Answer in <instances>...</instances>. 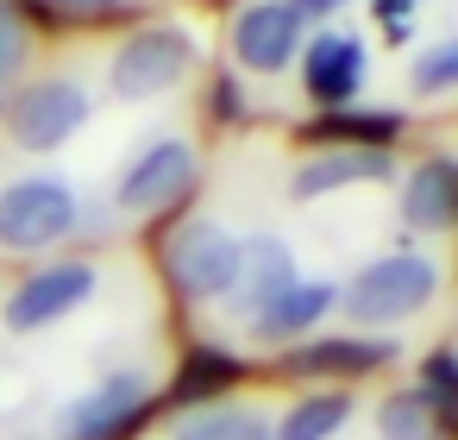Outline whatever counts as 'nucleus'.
<instances>
[{"instance_id": "1a4fd4ad", "label": "nucleus", "mask_w": 458, "mask_h": 440, "mask_svg": "<svg viewBox=\"0 0 458 440\" xmlns=\"http://www.w3.org/2000/svg\"><path fill=\"white\" fill-rule=\"evenodd\" d=\"M226 45H233V64L245 76H283L308 45V20L289 7V0H245Z\"/></svg>"}, {"instance_id": "f03ea898", "label": "nucleus", "mask_w": 458, "mask_h": 440, "mask_svg": "<svg viewBox=\"0 0 458 440\" xmlns=\"http://www.w3.org/2000/svg\"><path fill=\"white\" fill-rule=\"evenodd\" d=\"M433 296H439V258L420 252V246H402V252H383V258L358 264L352 283L339 289V308L358 327H402Z\"/></svg>"}, {"instance_id": "ddd939ff", "label": "nucleus", "mask_w": 458, "mask_h": 440, "mask_svg": "<svg viewBox=\"0 0 458 440\" xmlns=\"http://www.w3.org/2000/svg\"><path fill=\"white\" fill-rule=\"evenodd\" d=\"M402 220L427 239L458 233V158H420L402 183Z\"/></svg>"}, {"instance_id": "20e7f679", "label": "nucleus", "mask_w": 458, "mask_h": 440, "mask_svg": "<svg viewBox=\"0 0 458 440\" xmlns=\"http://www.w3.org/2000/svg\"><path fill=\"white\" fill-rule=\"evenodd\" d=\"M239 258H245V239H233L220 220L195 214L182 220L170 239H164V277L176 283L182 302H233L239 289Z\"/></svg>"}, {"instance_id": "9b49d317", "label": "nucleus", "mask_w": 458, "mask_h": 440, "mask_svg": "<svg viewBox=\"0 0 458 440\" xmlns=\"http://www.w3.org/2000/svg\"><path fill=\"white\" fill-rule=\"evenodd\" d=\"M383 177H395V151L389 145H320L314 158L295 164L289 195L295 202H320V195H339V189H358V183H383Z\"/></svg>"}, {"instance_id": "2eb2a0df", "label": "nucleus", "mask_w": 458, "mask_h": 440, "mask_svg": "<svg viewBox=\"0 0 458 440\" xmlns=\"http://www.w3.org/2000/svg\"><path fill=\"white\" fill-rule=\"evenodd\" d=\"M395 358V340H358V333H339V340H301L289 352V371H345V377H364L377 365Z\"/></svg>"}, {"instance_id": "f8f14e48", "label": "nucleus", "mask_w": 458, "mask_h": 440, "mask_svg": "<svg viewBox=\"0 0 458 440\" xmlns=\"http://www.w3.org/2000/svg\"><path fill=\"white\" fill-rule=\"evenodd\" d=\"M333 308H339V289H333V283L295 277L283 296H270L258 315H245V340H251V346H301Z\"/></svg>"}, {"instance_id": "a211bd4d", "label": "nucleus", "mask_w": 458, "mask_h": 440, "mask_svg": "<svg viewBox=\"0 0 458 440\" xmlns=\"http://www.w3.org/2000/svg\"><path fill=\"white\" fill-rule=\"evenodd\" d=\"M377 440H445V421L414 384H402L377 402Z\"/></svg>"}, {"instance_id": "9d476101", "label": "nucleus", "mask_w": 458, "mask_h": 440, "mask_svg": "<svg viewBox=\"0 0 458 440\" xmlns=\"http://www.w3.org/2000/svg\"><path fill=\"white\" fill-rule=\"evenodd\" d=\"M295 64H301V95L327 114L352 108L370 82V51H364L358 32H314Z\"/></svg>"}, {"instance_id": "aec40b11", "label": "nucleus", "mask_w": 458, "mask_h": 440, "mask_svg": "<svg viewBox=\"0 0 458 440\" xmlns=\"http://www.w3.org/2000/svg\"><path fill=\"white\" fill-rule=\"evenodd\" d=\"M408 89L414 95H458V39H439V45H427L414 64H408Z\"/></svg>"}, {"instance_id": "5701e85b", "label": "nucleus", "mask_w": 458, "mask_h": 440, "mask_svg": "<svg viewBox=\"0 0 458 440\" xmlns=\"http://www.w3.org/2000/svg\"><path fill=\"white\" fill-rule=\"evenodd\" d=\"M45 7L64 20H107V13H126L132 0H45Z\"/></svg>"}, {"instance_id": "f3484780", "label": "nucleus", "mask_w": 458, "mask_h": 440, "mask_svg": "<svg viewBox=\"0 0 458 440\" xmlns=\"http://www.w3.org/2000/svg\"><path fill=\"white\" fill-rule=\"evenodd\" d=\"M345 421H352V396H345V390H308V396H295V402L283 409V421H270V427H276V440H333Z\"/></svg>"}, {"instance_id": "6ab92c4d", "label": "nucleus", "mask_w": 458, "mask_h": 440, "mask_svg": "<svg viewBox=\"0 0 458 440\" xmlns=\"http://www.w3.org/2000/svg\"><path fill=\"white\" fill-rule=\"evenodd\" d=\"M395 133H402L395 114H352V108H339V114H327L314 126L320 145H389Z\"/></svg>"}, {"instance_id": "393cba45", "label": "nucleus", "mask_w": 458, "mask_h": 440, "mask_svg": "<svg viewBox=\"0 0 458 440\" xmlns=\"http://www.w3.org/2000/svg\"><path fill=\"white\" fill-rule=\"evenodd\" d=\"M377 7H383V20L402 32V13H408V7H420V0H377Z\"/></svg>"}, {"instance_id": "f257e3e1", "label": "nucleus", "mask_w": 458, "mask_h": 440, "mask_svg": "<svg viewBox=\"0 0 458 440\" xmlns=\"http://www.w3.org/2000/svg\"><path fill=\"white\" fill-rule=\"evenodd\" d=\"M89 227V202L57 170H26L0 183V258H51Z\"/></svg>"}, {"instance_id": "dca6fc26", "label": "nucleus", "mask_w": 458, "mask_h": 440, "mask_svg": "<svg viewBox=\"0 0 458 440\" xmlns=\"http://www.w3.org/2000/svg\"><path fill=\"white\" fill-rule=\"evenodd\" d=\"M170 440H276V427L258 402H195Z\"/></svg>"}, {"instance_id": "412c9836", "label": "nucleus", "mask_w": 458, "mask_h": 440, "mask_svg": "<svg viewBox=\"0 0 458 440\" xmlns=\"http://www.w3.org/2000/svg\"><path fill=\"white\" fill-rule=\"evenodd\" d=\"M26 57H32V20L20 0H0V89H13Z\"/></svg>"}, {"instance_id": "a878e982", "label": "nucleus", "mask_w": 458, "mask_h": 440, "mask_svg": "<svg viewBox=\"0 0 458 440\" xmlns=\"http://www.w3.org/2000/svg\"><path fill=\"white\" fill-rule=\"evenodd\" d=\"M452 365H458V346H452Z\"/></svg>"}, {"instance_id": "b1692460", "label": "nucleus", "mask_w": 458, "mask_h": 440, "mask_svg": "<svg viewBox=\"0 0 458 440\" xmlns=\"http://www.w3.org/2000/svg\"><path fill=\"white\" fill-rule=\"evenodd\" d=\"M289 7H295L301 20H333V13L345 7V0H289Z\"/></svg>"}, {"instance_id": "423d86ee", "label": "nucleus", "mask_w": 458, "mask_h": 440, "mask_svg": "<svg viewBox=\"0 0 458 440\" xmlns=\"http://www.w3.org/2000/svg\"><path fill=\"white\" fill-rule=\"evenodd\" d=\"M89 114H95V101H89L82 82H70V76H45V82H26L7 108H0V133H7L13 151L45 158V151L70 145V139L89 126Z\"/></svg>"}, {"instance_id": "7ed1b4c3", "label": "nucleus", "mask_w": 458, "mask_h": 440, "mask_svg": "<svg viewBox=\"0 0 458 440\" xmlns=\"http://www.w3.org/2000/svg\"><path fill=\"white\" fill-rule=\"evenodd\" d=\"M101 289V258L89 252H64V258H45L38 271H26L7 296H0V327L7 333H45L57 321H70L76 308H89Z\"/></svg>"}, {"instance_id": "0eeeda50", "label": "nucleus", "mask_w": 458, "mask_h": 440, "mask_svg": "<svg viewBox=\"0 0 458 440\" xmlns=\"http://www.w3.org/2000/svg\"><path fill=\"white\" fill-rule=\"evenodd\" d=\"M189 76H195V39L182 26H139L107 57L114 101H151V95H170Z\"/></svg>"}, {"instance_id": "4be33fe9", "label": "nucleus", "mask_w": 458, "mask_h": 440, "mask_svg": "<svg viewBox=\"0 0 458 440\" xmlns=\"http://www.w3.org/2000/svg\"><path fill=\"white\" fill-rule=\"evenodd\" d=\"M414 390L439 409V421L452 427L458 421V365H452V352H439V358H427V371L414 377Z\"/></svg>"}, {"instance_id": "39448f33", "label": "nucleus", "mask_w": 458, "mask_h": 440, "mask_svg": "<svg viewBox=\"0 0 458 440\" xmlns=\"http://www.w3.org/2000/svg\"><path fill=\"white\" fill-rule=\"evenodd\" d=\"M151 396H157V371L151 365H120L51 415V440H126L132 421L151 409Z\"/></svg>"}, {"instance_id": "4468645a", "label": "nucleus", "mask_w": 458, "mask_h": 440, "mask_svg": "<svg viewBox=\"0 0 458 440\" xmlns=\"http://www.w3.org/2000/svg\"><path fill=\"white\" fill-rule=\"evenodd\" d=\"M289 283H295V252H289L276 233H258V239H245L233 308H239V315H258V308H264L270 296H283Z\"/></svg>"}, {"instance_id": "6e6552de", "label": "nucleus", "mask_w": 458, "mask_h": 440, "mask_svg": "<svg viewBox=\"0 0 458 440\" xmlns=\"http://www.w3.org/2000/svg\"><path fill=\"white\" fill-rule=\"evenodd\" d=\"M201 183V151L189 139H151L114 183V208L126 220H157L170 208H182Z\"/></svg>"}]
</instances>
